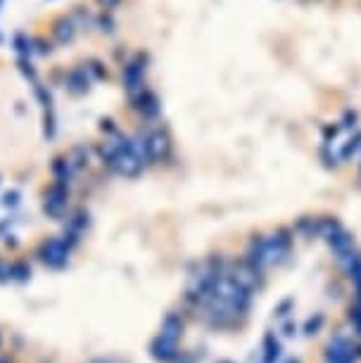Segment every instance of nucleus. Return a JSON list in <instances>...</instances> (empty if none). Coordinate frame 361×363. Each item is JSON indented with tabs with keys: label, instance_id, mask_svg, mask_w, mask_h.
Listing matches in <instances>:
<instances>
[{
	"label": "nucleus",
	"instance_id": "obj_1",
	"mask_svg": "<svg viewBox=\"0 0 361 363\" xmlns=\"http://www.w3.org/2000/svg\"><path fill=\"white\" fill-rule=\"evenodd\" d=\"M352 361H354L352 342H347L345 337H335L330 342L328 349V363H352Z\"/></svg>",
	"mask_w": 361,
	"mask_h": 363
},
{
	"label": "nucleus",
	"instance_id": "obj_2",
	"mask_svg": "<svg viewBox=\"0 0 361 363\" xmlns=\"http://www.w3.org/2000/svg\"><path fill=\"white\" fill-rule=\"evenodd\" d=\"M326 242H328L330 249H333V252H335L338 256H340V254H345V252H349V249H354V238L349 235V233L342 231V228H340V231L335 233V235H330V238L326 240Z\"/></svg>",
	"mask_w": 361,
	"mask_h": 363
},
{
	"label": "nucleus",
	"instance_id": "obj_3",
	"mask_svg": "<svg viewBox=\"0 0 361 363\" xmlns=\"http://www.w3.org/2000/svg\"><path fill=\"white\" fill-rule=\"evenodd\" d=\"M50 266H62L64 261H67V247H64L62 242H57V240H53V242H48L46 245V256H43Z\"/></svg>",
	"mask_w": 361,
	"mask_h": 363
},
{
	"label": "nucleus",
	"instance_id": "obj_4",
	"mask_svg": "<svg viewBox=\"0 0 361 363\" xmlns=\"http://www.w3.org/2000/svg\"><path fill=\"white\" fill-rule=\"evenodd\" d=\"M152 351H155V356L157 358H173V354H176V340H169V337H159L157 342H155V347H152Z\"/></svg>",
	"mask_w": 361,
	"mask_h": 363
},
{
	"label": "nucleus",
	"instance_id": "obj_5",
	"mask_svg": "<svg viewBox=\"0 0 361 363\" xmlns=\"http://www.w3.org/2000/svg\"><path fill=\"white\" fill-rule=\"evenodd\" d=\"M266 354H264V363H276V358L281 356V344L276 342V337H266Z\"/></svg>",
	"mask_w": 361,
	"mask_h": 363
},
{
	"label": "nucleus",
	"instance_id": "obj_6",
	"mask_svg": "<svg viewBox=\"0 0 361 363\" xmlns=\"http://www.w3.org/2000/svg\"><path fill=\"white\" fill-rule=\"evenodd\" d=\"M178 332H180V321H176L173 316H169L166 318V323H164V328H162V335L169 337V340H176V337H178Z\"/></svg>",
	"mask_w": 361,
	"mask_h": 363
},
{
	"label": "nucleus",
	"instance_id": "obj_7",
	"mask_svg": "<svg viewBox=\"0 0 361 363\" xmlns=\"http://www.w3.org/2000/svg\"><path fill=\"white\" fill-rule=\"evenodd\" d=\"M69 83H71V88H74V90H83V88H86V83H88V78H86V74H83V71H71Z\"/></svg>",
	"mask_w": 361,
	"mask_h": 363
},
{
	"label": "nucleus",
	"instance_id": "obj_8",
	"mask_svg": "<svg viewBox=\"0 0 361 363\" xmlns=\"http://www.w3.org/2000/svg\"><path fill=\"white\" fill-rule=\"evenodd\" d=\"M356 121H359V114H356V112H345V116H342V126H345V128H354Z\"/></svg>",
	"mask_w": 361,
	"mask_h": 363
},
{
	"label": "nucleus",
	"instance_id": "obj_9",
	"mask_svg": "<svg viewBox=\"0 0 361 363\" xmlns=\"http://www.w3.org/2000/svg\"><path fill=\"white\" fill-rule=\"evenodd\" d=\"M57 38H60V40H69L71 38V24L69 22L60 24V29H57Z\"/></svg>",
	"mask_w": 361,
	"mask_h": 363
},
{
	"label": "nucleus",
	"instance_id": "obj_10",
	"mask_svg": "<svg viewBox=\"0 0 361 363\" xmlns=\"http://www.w3.org/2000/svg\"><path fill=\"white\" fill-rule=\"evenodd\" d=\"M321 323H323V318H321V316H316V321L311 318V321L306 323V332H314V330H316V328H319Z\"/></svg>",
	"mask_w": 361,
	"mask_h": 363
},
{
	"label": "nucleus",
	"instance_id": "obj_11",
	"mask_svg": "<svg viewBox=\"0 0 361 363\" xmlns=\"http://www.w3.org/2000/svg\"><path fill=\"white\" fill-rule=\"evenodd\" d=\"M5 202H8V204H15V202H17V193L5 195Z\"/></svg>",
	"mask_w": 361,
	"mask_h": 363
},
{
	"label": "nucleus",
	"instance_id": "obj_12",
	"mask_svg": "<svg viewBox=\"0 0 361 363\" xmlns=\"http://www.w3.org/2000/svg\"><path fill=\"white\" fill-rule=\"evenodd\" d=\"M100 3H105V5H114V3H119V0H100Z\"/></svg>",
	"mask_w": 361,
	"mask_h": 363
},
{
	"label": "nucleus",
	"instance_id": "obj_13",
	"mask_svg": "<svg viewBox=\"0 0 361 363\" xmlns=\"http://www.w3.org/2000/svg\"><path fill=\"white\" fill-rule=\"evenodd\" d=\"M290 363H295V361H290Z\"/></svg>",
	"mask_w": 361,
	"mask_h": 363
}]
</instances>
